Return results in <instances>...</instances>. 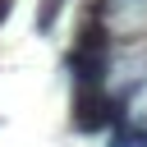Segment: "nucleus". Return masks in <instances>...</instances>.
<instances>
[{"label":"nucleus","mask_w":147,"mask_h":147,"mask_svg":"<svg viewBox=\"0 0 147 147\" xmlns=\"http://www.w3.org/2000/svg\"><path fill=\"white\" fill-rule=\"evenodd\" d=\"M60 9H64V0H41L37 5V32H51L55 18H60Z\"/></svg>","instance_id":"2"},{"label":"nucleus","mask_w":147,"mask_h":147,"mask_svg":"<svg viewBox=\"0 0 147 147\" xmlns=\"http://www.w3.org/2000/svg\"><path fill=\"white\" fill-rule=\"evenodd\" d=\"M119 106L124 101L110 96L106 87H78L74 92V129L78 133H106V129H115L124 119Z\"/></svg>","instance_id":"1"}]
</instances>
